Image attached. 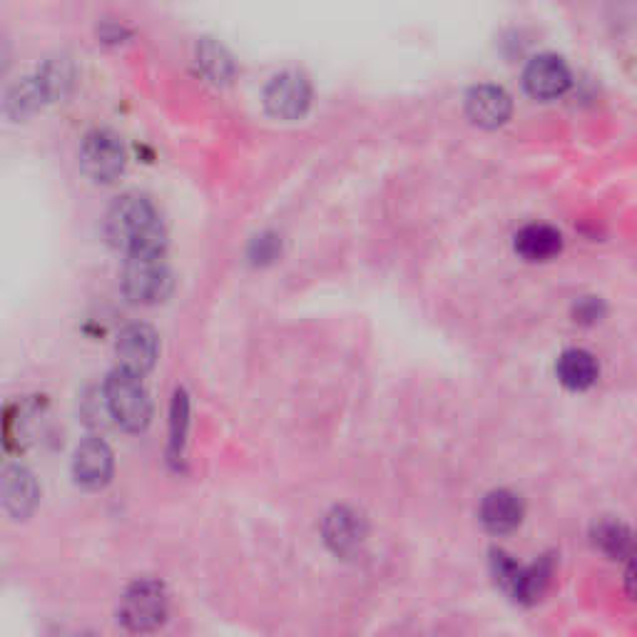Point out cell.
Wrapping results in <instances>:
<instances>
[{
  "mask_svg": "<svg viewBox=\"0 0 637 637\" xmlns=\"http://www.w3.org/2000/svg\"><path fill=\"white\" fill-rule=\"evenodd\" d=\"M105 237L122 252H165L163 220L145 194L118 197L105 214Z\"/></svg>",
  "mask_w": 637,
  "mask_h": 637,
  "instance_id": "6da1fadb",
  "label": "cell"
},
{
  "mask_svg": "<svg viewBox=\"0 0 637 637\" xmlns=\"http://www.w3.org/2000/svg\"><path fill=\"white\" fill-rule=\"evenodd\" d=\"M103 401L107 416L130 434L145 430L152 418V401L142 379L122 369L107 374L103 386Z\"/></svg>",
  "mask_w": 637,
  "mask_h": 637,
  "instance_id": "7a4b0ae2",
  "label": "cell"
},
{
  "mask_svg": "<svg viewBox=\"0 0 637 637\" xmlns=\"http://www.w3.org/2000/svg\"><path fill=\"white\" fill-rule=\"evenodd\" d=\"M169 613V595L160 580L140 578L125 590L118 617L125 630L134 635L155 633L165 625Z\"/></svg>",
  "mask_w": 637,
  "mask_h": 637,
  "instance_id": "3957f363",
  "label": "cell"
},
{
  "mask_svg": "<svg viewBox=\"0 0 637 637\" xmlns=\"http://www.w3.org/2000/svg\"><path fill=\"white\" fill-rule=\"evenodd\" d=\"M173 286V274L165 262V252H132L125 259L122 290L134 304L163 302Z\"/></svg>",
  "mask_w": 637,
  "mask_h": 637,
  "instance_id": "277c9868",
  "label": "cell"
},
{
  "mask_svg": "<svg viewBox=\"0 0 637 637\" xmlns=\"http://www.w3.org/2000/svg\"><path fill=\"white\" fill-rule=\"evenodd\" d=\"M125 163H128L125 145L113 130L97 128L85 134L83 145H80V167L93 182H115L125 173Z\"/></svg>",
  "mask_w": 637,
  "mask_h": 637,
  "instance_id": "5b68a950",
  "label": "cell"
},
{
  "mask_svg": "<svg viewBox=\"0 0 637 637\" xmlns=\"http://www.w3.org/2000/svg\"><path fill=\"white\" fill-rule=\"evenodd\" d=\"M311 103V87L309 80L294 70L274 75L269 80L264 90V105L267 113L274 115L280 120H297L307 113Z\"/></svg>",
  "mask_w": 637,
  "mask_h": 637,
  "instance_id": "8992f818",
  "label": "cell"
},
{
  "mask_svg": "<svg viewBox=\"0 0 637 637\" xmlns=\"http://www.w3.org/2000/svg\"><path fill=\"white\" fill-rule=\"evenodd\" d=\"M40 504V486L25 465H8L0 473V508L13 520H28Z\"/></svg>",
  "mask_w": 637,
  "mask_h": 637,
  "instance_id": "52a82bcc",
  "label": "cell"
},
{
  "mask_svg": "<svg viewBox=\"0 0 637 637\" xmlns=\"http://www.w3.org/2000/svg\"><path fill=\"white\" fill-rule=\"evenodd\" d=\"M115 352H118V369L142 379L157 362V331L148 325L125 327L118 337V344H115Z\"/></svg>",
  "mask_w": 637,
  "mask_h": 637,
  "instance_id": "ba28073f",
  "label": "cell"
},
{
  "mask_svg": "<svg viewBox=\"0 0 637 637\" xmlns=\"http://www.w3.org/2000/svg\"><path fill=\"white\" fill-rule=\"evenodd\" d=\"M115 471L113 448L101 436H90L75 448L73 453V475L78 486L97 491L110 483Z\"/></svg>",
  "mask_w": 637,
  "mask_h": 637,
  "instance_id": "9c48e42d",
  "label": "cell"
},
{
  "mask_svg": "<svg viewBox=\"0 0 637 637\" xmlns=\"http://www.w3.org/2000/svg\"><path fill=\"white\" fill-rule=\"evenodd\" d=\"M570 85V70L558 56H538L526 70V87L533 97L551 101Z\"/></svg>",
  "mask_w": 637,
  "mask_h": 637,
  "instance_id": "30bf717a",
  "label": "cell"
},
{
  "mask_svg": "<svg viewBox=\"0 0 637 637\" xmlns=\"http://www.w3.org/2000/svg\"><path fill=\"white\" fill-rule=\"evenodd\" d=\"M465 110L481 128H498L510 118V97L504 87L479 85L465 97Z\"/></svg>",
  "mask_w": 637,
  "mask_h": 637,
  "instance_id": "8fae6325",
  "label": "cell"
},
{
  "mask_svg": "<svg viewBox=\"0 0 637 637\" xmlns=\"http://www.w3.org/2000/svg\"><path fill=\"white\" fill-rule=\"evenodd\" d=\"M481 520L491 533H508L523 520V500L510 491H493L481 506Z\"/></svg>",
  "mask_w": 637,
  "mask_h": 637,
  "instance_id": "7c38bea8",
  "label": "cell"
},
{
  "mask_svg": "<svg viewBox=\"0 0 637 637\" xmlns=\"http://www.w3.org/2000/svg\"><path fill=\"white\" fill-rule=\"evenodd\" d=\"M35 83H38L45 103L66 101L70 90L75 85V66L68 56L48 58L35 73Z\"/></svg>",
  "mask_w": 637,
  "mask_h": 637,
  "instance_id": "4fadbf2b",
  "label": "cell"
},
{
  "mask_svg": "<svg viewBox=\"0 0 637 637\" xmlns=\"http://www.w3.org/2000/svg\"><path fill=\"white\" fill-rule=\"evenodd\" d=\"M563 237L551 224H531L516 235V252L528 262H545L561 252Z\"/></svg>",
  "mask_w": 637,
  "mask_h": 637,
  "instance_id": "5bb4252c",
  "label": "cell"
},
{
  "mask_svg": "<svg viewBox=\"0 0 637 637\" xmlns=\"http://www.w3.org/2000/svg\"><path fill=\"white\" fill-rule=\"evenodd\" d=\"M325 538L337 553H352L364 538V526L354 510L337 508L325 520Z\"/></svg>",
  "mask_w": 637,
  "mask_h": 637,
  "instance_id": "9a60e30c",
  "label": "cell"
},
{
  "mask_svg": "<svg viewBox=\"0 0 637 637\" xmlns=\"http://www.w3.org/2000/svg\"><path fill=\"white\" fill-rule=\"evenodd\" d=\"M555 369H558L561 384L573 391L590 389L598 379L595 356L582 352V349H568V352H563Z\"/></svg>",
  "mask_w": 637,
  "mask_h": 637,
  "instance_id": "2e32d148",
  "label": "cell"
},
{
  "mask_svg": "<svg viewBox=\"0 0 637 637\" xmlns=\"http://www.w3.org/2000/svg\"><path fill=\"white\" fill-rule=\"evenodd\" d=\"M43 105L45 101H43L38 83H35V78L21 80V83H15L5 95V113H8V118H13V120L31 118V115L38 113Z\"/></svg>",
  "mask_w": 637,
  "mask_h": 637,
  "instance_id": "e0dca14e",
  "label": "cell"
},
{
  "mask_svg": "<svg viewBox=\"0 0 637 637\" xmlns=\"http://www.w3.org/2000/svg\"><path fill=\"white\" fill-rule=\"evenodd\" d=\"M551 576H553L551 558L538 561L531 568H520V576L510 595L520 600V603H535V600L545 593V588H548Z\"/></svg>",
  "mask_w": 637,
  "mask_h": 637,
  "instance_id": "ac0fdd59",
  "label": "cell"
},
{
  "mask_svg": "<svg viewBox=\"0 0 637 637\" xmlns=\"http://www.w3.org/2000/svg\"><path fill=\"white\" fill-rule=\"evenodd\" d=\"M197 62H200L204 75H208L212 83H227V80L235 75V62H232L229 52L210 38H204L197 45Z\"/></svg>",
  "mask_w": 637,
  "mask_h": 637,
  "instance_id": "d6986e66",
  "label": "cell"
},
{
  "mask_svg": "<svg viewBox=\"0 0 637 637\" xmlns=\"http://www.w3.org/2000/svg\"><path fill=\"white\" fill-rule=\"evenodd\" d=\"M593 535L598 548L605 551L610 558H625V555L633 553V533L623 523L603 520V523L595 526Z\"/></svg>",
  "mask_w": 637,
  "mask_h": 637,
  "instance_id": "ffe728a7",
  "label": "cell"
},
{
  "mask_svg": "<svg viewBox=\"0 0 637 637\" xmlns=\"http://www.w3.org/2000/svg\"><path fill=\"white\" fill-rule=\"evenodd\" d=\"M187 426H190V401H187V393L182 389H177L173 399V411H169V453L175 459L182 453Z\"/></svg>",
  "mask_w": 637,
  "mask_h": 637,
  "instance_id": "44dd1931",
  "label": "cell"
},
{
  "mask_svg": "<svg viewBox=\"0 0 637 637\" xmlns=\"http://www.w3.org/2000/svg\"><path fill=\"white\" fill-rule=\"evenodd\" d=\"M491 565H493V576H496L498 586L508 590V593H514L516 580L520 576V565L510 558V555H506L504 551H493Z\"/></svg>",
  "mask_w": 637,
  "mask_h": 637,
  "instance_id": "7402d4cb",
  "label": "cell"
},
{
  "mask_svg": "<svg viewBox=\"0 0 637 637\" xmlns=\"http://www.w3.org/2000/svg\"><path fill=\"white\" fill-rule=\"evenodd\" d=\"M276 252H280V239H276L274 235H262L252 241L249 257H252L257 264H264V262H272Z\"/></svg>",
  "mask_w": 637,
  "mask_h": 637,
  "instance_id": "603a6c76",
  "label": "cell"
},
{
  "mask_svg": "<svg viewBox=\"0 0 637 637\" xmlns=\"http://www.w3.org/2000/svg\"><path fill=\"white\" fill-rule=\"evenodd\" d=\"M603 317V302L598 297H582L576 304V319L582 321V325H593Z\"/></svg>",
  "mask_w": 637,
  "mask_h": 637,
  "instance_id": "cb8c5ba5",
  "label": "cell"
},
{
  "mask_svg": "<svg viewBox=\"0 0 637 637\" xmlns=\"http://www.w3.org/2000/svg\"><path fill=\"white\" fill-rule=\"evenodd\" d=\"M11 58H13L11 40H8L5 33H0V73H5L8 66H11Z\"/></svg>",
  "mask_w": 637,
  "mask_h": 637,
  "instance_id": "d4e9b609",
  "label": "cell"
}]
</instances>
